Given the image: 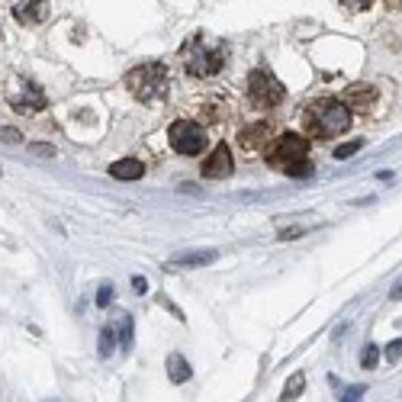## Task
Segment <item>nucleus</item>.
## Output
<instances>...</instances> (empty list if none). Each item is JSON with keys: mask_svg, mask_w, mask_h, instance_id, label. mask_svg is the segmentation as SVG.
Returning a JSON list of instances; mask_svg holds the SVG:
<instances>
[{"mask_svg": "<svg viewBox=\"0 0 402 402\" xmlns=\"http://www.w3.org/2000/svg\"><path fill=\"white\" fill-rule=\"evenodd\" d=\"M229 61H232V46L209 32H193L178 48V71L200 84L216 81L229 68Z\"/></svg>", "mask_w": 402, "mask_h": 402, "instance_id": "f257e3e1", "label": "nucleus"}, {"mask_svg": "<svg viewBox=\"0 0 402 402\" xmlns=\"http://www.w3.org/2000/svg\"><path fill=\"white\" fill-rule=\"evenodd\" d=\"M303 132L316 142H328L345 135L351 126H354V113L347 110L338 97H318V100L306 103L300 113Z\"/></svg>", "mask_w": 402, "mask_h": 402, "instance_id": "f03ea898", "label": "nucleus"}, {"mask_svg": "<svg viewBox=\"0 0 402 402\" xmlns=\"http://www.w3.org/2000/svg\"><path fill=\"white\" fill-rule=\"evenodd\" d=\"M267 164L274 171H280L287 178H306L312 174V161H309V135L300 132H280L274 135L271 145L264 149Z\"/></svg>", "mask_w": 402, "mask_h": 402, "instance_id": "7ed1b4c3", "label": "nucleus"}, {"mask_svg": "<svg viewBox=\"0 0 402 402\" xmlns=\"http://www.w3.org/2000/svg\"><path fill=\"white\" fill-rule=\"evenodd\" d=\"M283 100H287V87L277 81L267 65H258L248 71L245 77V103L248 110L254 113H271V110H280Z\"/></svg>", "mask_w": 402, "mask_h": 402, "instance_id": "20e7f679", "label": "nucleus"}, {"mask_svg": "<svg viewBox=\"0 0 402 402\" xmlns=\"http://www.w3.org/2000/svg\"><path fill=\"white\" fill-rule=\"evenodd\" d=\"M126 87L139 103H158L168 97L171 75L161 61H142L126 75Z\"/></svg>", "mask_w": 402, "mask_h": 402, "instance_id": "39448f33", "label": "nucleus"}, {"mask_svg": "<svg viewBox=\"0 0 402 402\" xmlns=\"http://www.w3.org/2000/svg\"><path fill=\"white\" fill-rule=\"evenodd\" d=\"M209 126H203L193 116H180L168 126V145L171 151H178L180 158H200L209 149Z\"/></svg>", "mask_w": 402, "mask_h": 402, "instance_id": "423d86ee", "label": "nucleus"}, {"mask_svg": "<svg viewBox=\"0 0 402 402\" xmlns=\"http://www.w3.org/2000/svg\"><path fill=\"white\" fill-rule=\"evenodd\" d=\"M7 103H10V110L19 113V116H32V113L46 110L48 97L36 81H17V84L7 87Z\"/></svg>", "mask_w": 402, "mask_h": 402, "instance_id": "0eeeda50", "label": "nucleus"}, {"mask_svg": "<svg viewBox=\"0 0 402 402\" xmlns=\"http://www.w3.org/2000/svg\"><path fill=\"white\" fill-rule=\"evenodd\" d=\"M271 139H274L271 119H251V122H245V126H238V132H235V145L245 155H261L271 145Z\"/></svg>", "mask_w": 402, "mask_h": 402, "instance_id": "6e6552de", "label": "nucleus"}, {"mask_svg": "<svg viewBox=\"0 0 402 402\" xmlns=\"http://www.w3.org/2000/svg\"><path fill=\"white\" fill-rule=\"evenodd\" d=\"M341 103H345L354 116H370V113L380 106V87H374V84H351L345 90V97H341Z\"/></svg>", "mask_w": 402, "mask_h": 402, "instance_id": "1a4fd4ad", "label": "nucleus"}, {"mask_svg": "<svg viewBox=\"0 0 402 402\" xmlns=\"http://www.w3.org/2000/svg\"><path fill=\"white\" fill-rule=\"evenodd\" d=\"M232 171H235L232 149H229L225 142H219V145L209 151V158L203 161V178L206 180H225V178H232Z\"/></svg>", "mask_w": 402, "mask_h": 402, "instance_id": "9d476101", "label": "nucleus"}, {"mask_svg": "<svg viewBox=\"0 0 402 402\" xmlns=\"http://www.w3.org/2000/svg\"><path fill=\"white\" fill-rule=\"evenodd\" d=\"M13 19H17L19 26H39V23H46L48 17V0H13V7H10Z\"/></svg>", "mask_w": 402, "mask_h": 402, "instance_id": "9b49d317", "label": "nucleus"}, {"mask_svg": "<svg viewBox=\"0 0 402 402\" xmlns=\"http://www.w3.org/2000/svg\"><path fill=\"white\" fill-rule=\"evenodd\" d=\"M145 174V164L139 158H122L116 164H110V178L116 180H139Z\"/></svg>", "mask_w": 402, "mask_h": 402, "instance_id": "f8f14e48", "label": "nucleus"}, {"mask_svg": "<svg viewBox=\"0 0 402 402\" xmlns=\"http://www.w3.org/2000/svg\"><path fill=\"white\" fill-rule=\"evenodd\" d=\"M219 254L216 251H193V254H184V258H174L168 261V271H184V267H206V264H213Z\"/></svg>", "mask_w": 402, "mask_h": 402, "instance_id": "ddd939ff", "label": "nucleus"}, {"mask_svg": "<svg viewBox=\"0 0 402 402\" xmlns=\"http://www.w3.org/2000/svg\"><path fill=\"white\" fill-rule=\"evenodd\" d=\"M168 376H171V383H187L190 380V364L180 354H171L168 357Z\"/></svg>", "mask_w": 402, "mask_h": 402, "instance_id": "4468645a", "label": "nucleus"}, {"mask_svg": "<svg viewBox=\"0 0 402 402\" xmlns=\"http://www.w3.org/2000/svg\"><path fill=\"white\" fill-rule=\"evenodd\" d=\"M361 149H364V139H351V142H345V145H338L335 158L345 161V158H351V155H354V151H361Z\"/></svg>", "mask_w": 402, "mask_h": 402, "instance_id": "2eb2a0df", "label": "nucleus"}, {"mask_svg": "<svg viewBox=\"0 0 402 402\" xmlns=\"http://www.w3.org/2000/svg\"><path fill=\"white\" fill-rule=\"evenodd\" d=\"M303 383H306V376H303V374H293L290 383L283 386V399H296V396L303 393Z\"/></svg>", "mask_w": 402, "mask_h": 402, "instance_id": "dca6fc26", "label": "nucleus"}, {"mask_svg": "<svg viewBox=\"0 0 402 402\" xmlns=\"http://www.w3.org/2000/svg\"><path fill=\"white\" fill-rule=\"evenodd\" d=\"M341 3V10L345 13H364V10H370L376 3V0H338Z\"/></svg>", "mask_w": 402, "mask_h": 402, "instance_id": "f3484780", "label": "nucleus"}, {"mask_svg": "<svg viewBox=\"0 0 402 402\" xmlns=\"http://www.w3.org/2000/svg\"><path fill=\"white\" fill-rule=\"evenodd\" d=\"M376 361H380V347H376V345H367L364 354H361V367H364V370H374Z\"/></svg>", "mask_w": 402, "mask_h": 402, "instance_id": "a211bd4d", "label": "nucleus"}, {"mask_svg": "<svg viewBox=\"0 0 402 402\" xmlns=\"http://www.w3.org/2000/svg\"><path fill=\"white\" fill-rule=\"evenodd\" d=\"M119 332H122V347L129 351V345H132V316H119Z\"/></svg>", "mask_w": 402, "mask_h": 402, "instance_id": "6ab92c4d", "label": "nucleus"}, {"mask_svg": "<svg viewBox=\"0 0 402 402\" xmlns=\"http://www.w3.org/2000/svg\"><path fill=\"white\" fill-rule=\"evenodd\" d=\"M113 354V328L100 332V357H110Z\"/></svg>", "mask_w": 402, "mask_h": 402, "instance_id": "aec40b11", "label": "nucleus"}, {"mask_svg": "<svg viewBox=\"0 0 402 402\" xmlns=\"http://www.w3.org/2000/svg\"><path fill=\"white\" fill-rule=\"evenodd\" d=\"M29 151L32 155H42V158H55V149L52 145H42V142H29Z\"/></svg>", "mask_w": 402, "mask_h": 402, "instance_id": "412c9836", "label": "nucleus"}, {"mask_svg": "<svg viewBox=\"0 0 402 402\" xmlns=\"http://www.w3.org/2000/svg\"><path fill=\"white\" fill-rule=\"evenodd\" d=\"M386 361H390V364H396V361H402V338H396L393 345L386 347Z\"/></svg>", "mask_w": 402, "mask_h": 402, "instance_id": "4be33fe9", "label": "nucleus"}, {"mask_svg": "<svg viewBox=\"0 0 402 402\" xmlns=\"http://www.w3.org/2000/svg\"><path fill=\"white\" fill-rule=\"evenodd\" d=\"M19 139H23V135H19L17 129H10V126H3V129H0V142H7V145H17Z\"/></svg>", "mask_w": 402, "mask_h": 402, "instance_id": "5701e85b", "label": "nucleus"}, {"mask_svg": "<svg viewBox=\"0 0 402 402\" xmlns=\"http://www.w3.org/2000/svg\"><path fill=\"white\" fill-rule=\"evenodd\" d=\"M113 303V287L106 283V287H100V293H97V306H110Z\"/></svg>", "mask_w": 402, "mask_h": 402, "instance_id": "b1692460", "label": "nucleus"}, {"mask_svg": "<svg viewBox=\"0 0 402 402\" xmlns=\"http://www.w3.org/2000/svg\"><path fill=\"white\" fill-rule=\"evenodd\" d=\"M364 393H367L364 386H351V390H347V393L341 396V399H361V396H364Z\"/></svg>", "mask_w": 402, "mask_h": 402, "instance_id": "393cba45", "label": "nucleus"}, {"mask_svg": "<svg viewBox=\"0 0 402 402\" xmlns=\"http://www.w3.org/2000/svg\"><path fill=\"white\" fill-rule=\"evenodd\" d=\"M132 287H135V290H139V293H145V290H149V287H145V280H142V277H135V280H132Z\"/></svg>", "mask_w": 402, "mask_h": 402, "instance_id": "a878e982", "label": "nucleus"}, {"mask_svg": "<svg viewBox=\"0 0 402 402\" xmlns=\"http://www.w3.org/2000/svg\"><path fill=\"white\" fill-rule=\"evenodd\" d=\"M393 300H402V280L396 283V290H393Z\"/></svg>", "mask_w": 402, "mask_h": 402, "instance_id": "bb28decb", "label": "nucleus"}, {"mask_svg": "<svg viewBox=\"0 0 402 402\" xmlns=\"http://www.w3.org/2000/svg\"><path fill=\"white\" fill-rule=\"evenodd\" d=\"M0 36H3V32H0Z\"/></svg>", "mask_w": 402, "mask_h": 402, "instance_id": "cd10ccee", "label": "nucleus"}]
</instances>
